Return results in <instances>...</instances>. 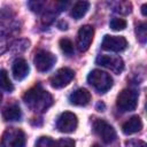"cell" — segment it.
Listing matches in <instances>:
<instances>
[{
    "mask_svg": "<svg viewBox=\"0 0 147 147\" xmlns=\"http://www.w3.org/2000/svg\"><path fill=\"white\" fill-rule=\"evenodd\" d=\"M96 64L105 67L113 72L119 75L124 69V61L121 56H114V55H99L95 60Z\"/></svg>",
    "mask_w": 147,
    "mask_h": 147,
    "instance_id": "ba28073f",
    "label": "cell"
},
{
    "mask_svg": "<svg viewBox=\"0 0 147 147\" xmlns=\"http://www.w3.org/2000/svg\"><path fill=\"white\" fill-rule=\"evenodd\" d=\"M1 100H2V93L0 92V102H1Z\"/></svg>",
    "mask_w": 147,
    "mask_h": 147,
    "instance_id": "4dcf8cb0",
    "label": "cell"
},
{
    "mask_svg": "<svg viewBox=\"0 0 147 147\" xmlns=\"http://www.w3.org/2000/svg\"><path fill=\"white\" fill-rule=\"evenodd\" d=\"M25 133L22 130L15 127L7 129L1 139L2 147H25Z\"/></svg>",
    "mask_w": 147,
    "mask_h": 147,
    "instance_id": "277c9868",
    "label": "cell"
},
{
    "mask_svg": "<svg viewBox=\"0 0 147 147\" xmlns=\"http://www.w3.org/2000/svg\"><path fill=\"white\" fill-rule=\"evenodd\" d=\"M142 129V121L141 118L136 115V116H132L131 118H129V121H126L123 125H122V131L124 134H133V133H137L139 132L140 130Z\"/></svg>",
    "mask_w": 147,
    "mask_h": 147,
    "instance_id": "5bb4252c",
    "label": "cell"
},
{
    "mask_svg": "<svg viewBox=\"0 0 147 147\" xmlns=\"http://www.w3.org/2000/svg\"><path fill=\"white\" fill-rule=\"evenodd\" d=\"M114 10L116 13H119V14H129L131 11V3L130 2H117L116 3V7L114 8Z\"/></svg>",
    "mask_w": 147,
    "mask_h": 147,
    "instance_id": "44dd1931",
    "label": "cell"
},
{
    "mask_svg": "<svg viewBox=\"0 0 147 147\" xmlns=\"http://www.w3.org/2000/svg\"><path fill=\"white\" fill-rule=\"evenodd\" d=\"M91 93L86 88H78L69 96V101L75 106H86L91 101Z\"/></svg>",
    "mask_w": 147,
    "mask_h": 147,
    "instance_id": "7c38bea8",
    "label": "cell"
},
{
    "mask_svg": "<svg viewBox=\"0 0 147 147\" xmlns=\"http://www.w3.org/2000/svg\"><path fill=\"white\" fill-rule=\"evenodd\" d=\"M96 108H98L99 111H103V109H105V105L101 103V102H99V103L96 105Z\"/></svg>",
    "mask_w": 147,
    "mask_h": 147,
    "instance_id": "83f0119b",
    "label": "cell"
},
{
    "mask_svg": "<svg viewBox=\"0 0 147 147\" xmlns=\"http://www.w3.org/2000/svg\"><path fill=\"white\" fill-rule=\"evenodd\" d=\"M109 26L114 31H121V30H124L126 28V21L123 18H119V17H115L110 21Z\"/></svg>",
    "mask_w": 147,
    "mask_h": 147,
    "instance_id": "d6986e66",
    "label": "cell"
},
{
    "mask_svg": "<svg viewBox=\"0 0 147 147\" xmlns=\"http://www.w3.org/2000/svg\"><path fill=\"white\" fill-rule=\"evenodd\" d=\"M23 100L34 113H45L53 105L52 95L46 90H44L40 84H37L26 91V93L23 95Z\"/></svg>",
    "mask_w": 147,
    "mask_h": 147,
    "instance_id": "6da1fadb",
    "label": "cell"
},
{
    "mask_svg": "<svg viewBox=\"0 0 147 147\" xmlns=\"http://www.w3.org/2000/svg\"><path fill=\"white\" fill-rule=\"evenodd\" d=\"M78 118L74 113L64 111L62 113L56 121V129L63 133H71L77 129Z\"/></svg>",
    "mask_w": 147,
    "mask_h": 147,
    "instance_id": "52a82bcc",
    "label": "cell"
},
{
    "mask_svg": "<svg viewBox=\"0 0 147 147\" xmlns=\"http://www.w3.org/2000/svg\"><path fill=\"white\" fill-rule=\"evenodd\" d=\"M127 40L123 36H110L106 34L101 42V48L109 52H122L126 48Z\"/></svg>",
    "mask_w": 147,
    "mask_h": 147,
    "instance_id": "30bf717a",
    "label": "cell"
},
{
    "mask_svg": "<svg viewBox=\"0 0 147 147\" xmlns=\"http://www.w3.org/2000/svg\"><path fill=\"white\" fill-rule=\"evenodd\" d=\"M29 7L31 8L32 11L34 13H41L44 10V6H45V2L42 1H30L28 2Z\"/></svg>",
    "mask_w": 147,
    "mask_h": 147,
    "instance_id": "603a6c76",
    "label": "cell"
},
{
    "mask_svg": "<svg viewBox=\"0 0 147 147\" xmlns=\"http://www.w3.org/2000/svg\"><path fill=\"white\" fill-rule=\"evenodd\" d=\"M2 117L7 122H14V121H20L22 117V111L21 108L17 103H13L3 108L2 110Z\"/></svg>",
    "mask_w": 147,
    "mask_h": 147,
    "instance_id": "9a60e30c",
    "label": "cell"
},
{
    "mask_svg": "<svg viewBox=\"0 0 147 147\" xmlns=\"http://www.w3.org/2000/svg\"><path fill=\"white\" fill-rule=\"evenodd\" d=\"M146 7H147V5H146V3H144V5H142V7H141V13H142V15H144V16H146Z\"/></svg>",
    "mask_w": 147,
    "mask_h": 147,
    "instance_id": "f1b7e54d",
    "label": "cell"
},
{
    "mask_svg": "<svg viewBox=\"0 0 147 147\" xmlns=\"http://www.w3.org/2000/svg\"><path fill=\"white\" fill-rule=\"evenodd\" d=\"M36 147H55V142L49 137H40L36 142Z\"/></svg>",
    "mask_w": 147,
    "mask_h": 147,
    "instance_id": "ffe728a7",
    "label": "cell"
},
{
    "mask_svg": "<svg viewBox=\"0 0 147 147\" xmlns=\"http://www.w3.org/2000/svg\"><path fill=\"white\" fill-rule=\"evenodd\" d=\"M92 147H101V146H100V145H98V144H94Z\"/></svg>",
    "mask_w": 147,
    "mask_h": 147,
    "instance_id": "f546056e",
    "label": "cell"
},
{
    "mask_svg": "<svg viewBox=\"0 0 147 147\" xmlns=\"http://www.w3.org/2000/svg\"><path fill=\"white\" fill-rule=\"evenodd\" d=\"M56 62V57L54 54H52L48 51H38L34 55L33 59V63L37 68L38 71L40 72H46L48 70H51L53 68V65Z\"/></svg>",
    "mask_w": 147,
    "mask_h": 147,
    "instance_id": "8992f818",
    "label": "cell"
},
{
    "mask_svg": "<svg viewBox=\"0 0 147 147\" xmlns=\"http://www.w3.org/2000/svg\"><path fill=\"white\" fill-rule=\"evenodd\" d=\"M55 147H75V141L70 138H62L55 142Z\"/></svg>",
    "mask_w": 147,
    "mask_h": 147,
    "instance_id": "cb8c5ba5",
    "label": "cell"
},
{
    "mask_svg": "<svg viewBox=\"0 0 147 147\" xmlns=\"http://www.w3.org/2000/svg\"><path fill=\"white\" fill-rule=\"evenodd\" d=\"M75 77V71L70 68H61L59 69L51 78L49 83L53 88H62L67 86Z\"/></svg>",
    "mask_w": 147,
    "mask_h": 147,
    "instance_id": "9c48e42d",
    "label": "cell"
},
{
    "mask_svg": "<svg viewBox=\"0 0 147 147\" xmlns=\"http://www.w3.org/2000/svg\"><path fill=\"white\" fill-rule=\"evenodd\" d=\"M87 82L99 93H106L113 86V77L100 69L92 70L87 76Z\"/></svg>",
    "mask_w": 147,
    "mask_h": 147,
    "instance_id": "7a4b0ae2",
    "label": "cell"
},
{
    "mask_svg": "<svg viewBox=\"0 0 147 147\" xmlns=\"http://www.w3.org/2000/svg\"><path fill=\"white\" fill-rule=\"evenodd\" d=\"M30 71V67L24 59H17L13 63V76L16 80H23Z\"/></svg>",
    "mask_w": 147,
    "mask_h": 147,
    "instance_id": "4fadbf2b",
    "label": "cell"
},
{
    "mask_svg": "<svg viewBox=\"0 0 147 147\" xmlns=\"http://www.w3.org/2000/svg\"><path fill=\"white\" fill-rule=\"evenodd\" d=\"M127 147H146V144L142 140H131L126 142Z\"/></svg>",
    "mask_w": 147,
    "mask_h": 147,
    "instance_id": "484cf974",
    "label": "cell"
},
{
    "mask_svg": "<svg viewBox=\"0 0 147 147\" xmlns=\"http://www.w3.org/2000/svg\"><path fill=\"white\" fill-rule=\"evenodd\" d=\"M93 131L101 138L105 144H111L116 139L115 129L102 118H96L93 122Z\"/></svg>",
    "mask_w": 147,
    "mask_h": 147,
    "instance_id": "5b68a950",
    "label": "cell"
},
{
    "mask_svg": "<svg viewBox=\"0 0 147 147\" xmlns=\"http://www.w3.org/2000/svg\"><path fill=\"white\" fill-rule=\"evenodd\" d=\"M59 45H60V48L62 49V52L64 54H67V55H72L74 54V44L70 39L62 38V39H60Z\"/></svg>",
    "mask_w": 147,
    "mask_h": 147,
    "instance_id": "ac0fdd59",
    "label": "cell"
},
{
    "mask_svg": "<svg viewBox=\"0 0 147 147\" xmlns=\"http://www.w3.org/2000/svg\"><path fill=\"white\" fill-rule=\"evenodd\" d=\"M138 105V92L132 88H124L117 95L116 107L122 113L132 111Z\"/></svg>",
    "mask_w": 147,
    "mask_h": 147,
    "instance_id": "3957f363",
    "label": "cell"
},
{
    "mask_svg": "<svg viewBox=\"0 0 147 147\" xmlns=\"http://www.w3.org/2000/svg\"><path fill=\"white\" fill-rule=\"evenodd\" d=\"M57 26H59L61 30H67V29H68V24H67V22H64V21H61V22H59Z\"/></svg>",
    "mask_w": 147,
    "mask_h": 147,
    "instance_id": "4316f807",
    "label": "cell"
},
{
    "mask_svg": "<svg viewBox=\"0 0 147 147\" xmlns=\"http://www.w3.org/2000/svg\"><path fill=\"white\" fill-rule=\"evenodd\" d=\"M0 87L2 90H5L6 92H13V90H14V85L10 82L8 72L5 69L0 70Z\"/></svg>",
    "mask_w": 147,
    "mask_h": 147,
    "instance_id": "e0dca14e",
    "label": "cell"
},
{
    "mask_svg": "<svg viewBox=\"0 0 147 147\" xmlns=\"http://www.w3.org/2000/svg\"><path fill=\"white\" fill-rule=\"evenodd\" d=\"M137 36H138V39L141 41V42H145L146 41V34H147V28H146V23H139L137 25Z\"/></svg>",
    "mask_w": 147,
    "mask_h": 147,
    "instance_id": "7402d4cb",
    "label": "cell"
},
{
    "mask_svg": "<svg viewBox=\"0 0 147 147\" xmlns=\"http://www.w3.org/2000/svg\"><path fill=\"white\" fill-rule=\"evenodd\" d=\"M8 47V40L6 34L3 33V28L0 29V54H2Z\"/></svg>",
    "mask_w": 147,
    "mask_h": 147,
    "instance_id": "d4e9b609",
    "label": "cell"
},
{
    "mask_svg": "<svg viewBox=\"0 0 147 147\" xmlns=\"http://www.w3.org/2000/svg\"><path fill=\"white\" fill-rule=\"evenodd\" d=\"M94 36V29L91 25H83L77 34V47L80 52H85L91 46V42L93 40Z\"/></svg>",
    "mask_w": 147,
    "mask_h": 147,
    "instance_id": "8fae6325",
    "label": "cell"
},
{
    "mask_svg": "<svg viewBox=\"0 0 147 147\" xmlns=\"http://www.w3.org/2000/svg\"><path fill=\"white\" fill-rule=\"evenodd\" d=\"M90 8V2L88 1H78L74 5V7L71 8V17H74L75 20H80L88 10Z\"/></svg>",
    "mask_w": 147,
    "mask_h": 147,
    "instance_id": "2e32d148",
    "label": "cell"
}]
</instances>
